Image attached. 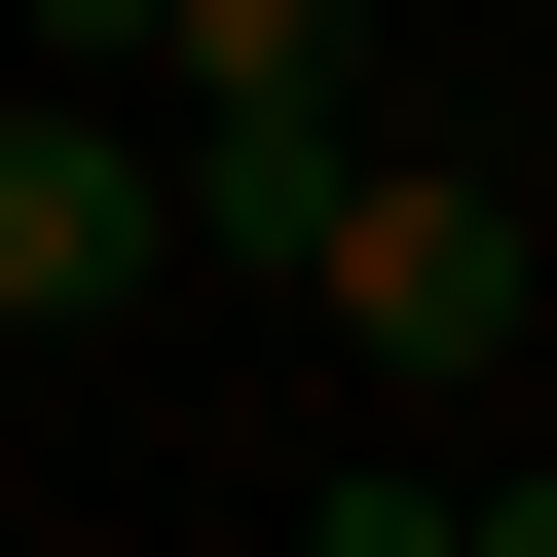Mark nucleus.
Returning a JSON list of instances; mask_svg holds the SVG:
<instances>
[{
	"instance_id": "obj_1",
	"label": "nucleus",
	"mask_w": 557,
	"mask_h": 557,
	"mask_svg": "<svg viewBox=\"0 0 557 557\" xmlns=\"http://www.w3.org/2000/svg\"><path fill=\"white\" fill-rule=\"evenodd\" d=\"M298 298H335V372H409V409H446V372H520V298H557V186L372 112V149H335V223H298Z\"/></svg>"
},
{
	"instance_id": "obj_2",
	"label": "nucleus",
	"mask_w": 557,
	"mask_h": 557,
	"mask_svg": "<svg viewBox=\"0 0 557 557\" xmlns=\"http://www.w3.org/2000/svg\"><path fill=\"white\" fill-rule=\"evenodd\" d=\"M149 298H186V112L149 75H0V372L149 335Z\"/></svg>"
},
{
	"instance_id": "obj_3",
	"label": "nucleus",
	"mask_w": 557,
	"mask_h": 557,
	"mask_svg": "<svg viewBox=\"0 0 557 557\" xmlns=\"http://www.w3.org/2000/svg\"><path fill=\"white\" fill-rule=\"evenodd\" d=\"M298 557H557V446H335Z\"/></svg>"
},
{
	"instance_id": "obj_4",
	"label": "nucleus",
	"mask_w": 557,
	"mask_h": 557,
	"mask_svg": "<svg viewBox=\"0 0 557 557\" xmlns=\"http://www.w3.org/2000/svg\"><path fill=\"white\" fill-rule=\"evenodd\" d=\"M38 75H149V0H38Z\"/></svg>"
},
{
	"instance_id": "obj_5",
	"label": "nucleus",
	"mask_w": 557,
	"mask_h": 557,
	"mask_svg": "<svg viewBox=\"0 0 557 557\" xmlns=\"http://www.w3.org/2000/svg\"><path fill=\"white\" fill-rule=\"evenodd\" d=\"M409 38H446V0H409Z\"/></svg>"
}]
</instances>
